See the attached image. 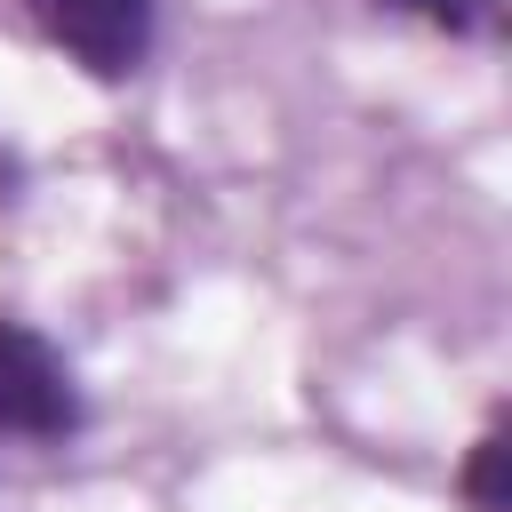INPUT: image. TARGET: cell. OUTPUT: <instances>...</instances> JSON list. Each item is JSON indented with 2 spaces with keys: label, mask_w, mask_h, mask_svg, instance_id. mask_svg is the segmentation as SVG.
<instances>
[{
  "label": "cell",
  "mask_w": 512,
  "mask_h": 512,
  "mask_svg": "<svg viewBox=\"0 0 512 512\" xmlns=\"http://www.w3.org/2000/svg\"><path fill=\"white\" fill-rule=\"evenodd\" d=\"M72 424H80L72 368L24 320H0V432H16V440H64Z\"/></svg>",
  "instance_id": "1"
},
{
  "label": "cell",
  "mask_w": 512,
  "mask_h": 512,
  "mask_svg": "<svg viewBox=\"0 0 512 512\" xmlns=\"http://www.w3.org/2000/svg\"><path fill=\"white\" fill-rule=\"evenodd\" d=\"M24 8L96 80H128L152 48V0H24Z\"/></svg>",
  "instance_id": "2"
},
{
  "label": "cell",
  "mask_w": 512,
  "mask_h": 512,
  "mask_svg": "<svg viewBox=\"0 0 512 512\" xmlns=\"http://www.w3.org/2000/svg\"><path fill=\"white\" fill-rule=\"evenodd\" d=\"M464 496H472V512H504V432H480V448L464 464Z\"/></svg>",
  "instance_id": "3"
}]
</instances>
